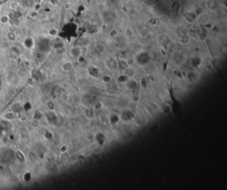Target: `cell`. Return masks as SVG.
Wrapping results in <instances>:
<instances>
[{
  "label": "cell",
  "mask_w": 227,
  "mask_h": 190,
  "mask_svg": "<svg viewBox=\"0 0 227 190\" xmlns=\"http://www.w3.org/2000/svg\"><path fill=\"white\" fill-rule=\"evenodd\" d=\"M31 78L34 81L43 82L45 79H47V74L38 69H34L31 72Z\"/></svg>",
  "instance_id": "obj_1"
},
{
  "label": "cell",
  "mask_w": 227,
  "mask_h": 190,
  "mask_svg": "<svg viewBox=\"0 0 227 190\" xmlns=\"http://www.w3.org/2000/svg\"><path fill=\"white\" fill-rule=\"evenodd\" d=\"M46 119L47 122H49L51 124H56L58 121V117L53 111H50L47 113Z\"/></svg>",
  "instance_id": "obj_2"
},
{
  "label": "cell",
  "mask_w": 227,
  "mask_h": 190,
  "mask_svg": "<svg viewBox=\"0 0 227 190\" xmlns=\"http://www.w3.org/2000/svg\"><path fill=\"white\" fill-rule=\"evenodd\" d=\"M15 156L16 159L19 161V163H24L25 161V160H26V158H25V154H24L23 152L20 150H17L15 151Z\"/></svg>",
  "instance_id": "obj_3"
},
{
  "label": "cell",
  "mask_w": 227,
  "mask_h": 190,
  "mask_svg": "<svg viewBox=\"0 0 227 190\" xmlns=\"http://www.w3.org/2000/svg\"><path fill=\"white\" fill-rule=\"evenodd\" d=\"M73 65L72 63L70 62V61H66V62H65L62 64V67L61 68H62V70L64 72H68L73 69Z\"/></svg>",
  "instance_id": "obj_4"
},
{
  "label": "cell",
  "mask_w": 227,
  "mask_h": 190,
  "mask_svg": "<svg viewBox=\"0 0 227 190\" xmlns=\"http://www.w3.org/2000/svg\"><path fill=\"white\" fill-rule=\"evenodd\" d=\"M43 118V114L42 112H41L39 110H36V111L34 112V116H33V118L34 120H37V121H40Z\"/></svg>",
  "instance_id": "obj_5"
},
{
  "label": "cell",
  "mask_w": 227,
  "mask_h": 190,
  "mask_svg": "<svg viewBox=\"0 0 227 190\" xmlns=\"http://www.w3.org/2000/svg\"><path fill=\"white\" fill-rule=\"evenodd\" d=\"M34 40L31 38H27L24 41V46L27 49H31L34 47Z\"/></svg>",
  "instance_id": "obj_6"
},
{
  "label": "cell",
  "mask_w": 227,
  "mask_h": 190,
  "mask_svg": "<svg viewBox=\"0 0 227 190\" xmlns=\"http://www.w3.org/2000/svg\"><path fill=\"white\" fill-rule=\"evenodd\" d=\"M11 53L12 55L13 56H15V57H19L20 55V54H21V52H20V50L18 47H15V46H13L11 48Z\"/></svg>",
  "instance_id": "obj_7"
},
{
  "label": "cell",
  "mask_w": 227,
  "mask_h": 190,
  "mask_svg": "<svg viewBox=\"0 0 227 190\" xmlns=\"http://www.w3.org/2000/svg\"><path fill=\"white\" fill-rule=\"evenodd\" d=\"M33 179V175L31 174V172H26L25 174H24V176H23V180H24V182H26V183H29Z\"/></svg>",
  "instance_id": "obj_8"
},
{
  "label": "cell",
  "mask_w": 227,
  "mask_h": 190,
  "mask_svg": "<svg viewBox=\"0 0 227 190\" xmlns=\"http://www.w3.org/2000/svg\"><path fill=\"white\" fill-rule=\"evenodd\" d=\"M71 53L72 55L75 57V58H79L81 56V53H80V50L77 47L73 48L71 51Z\"/></svg>",
  "instance_id": "obj_9"
},
{
  "label": "cell",
  "mask_w": 227,
  "mask_h": 190,
  "mask_svg": "<svg viewBox=\"0 0 227 190\" xmlns=\"http://www.w3.org/2000/svg\"><path fill=\"white\" fill-rule=\"evenodd\" d=\"M7 38L9 41H10L11 42H14L16 39H17V36L15 35V33L13 32H9L7 34Z\"/></svg>",
  "instance_id": "obj_10"
},
{
  "label": "cell",
  "mask_w": 227,
  "mask_h": 190,
  "mask_svg": "<svg viewBox=\"0 0 227 190\" xmlns=\"http://www.w3.org/2000/svg\"><path fill=\"white\" fill-rule=\"evenodd\" d=\"M12 110L14 112L20 113L21 110H23V107H22V105H20L19 104H15L14 105H13Z\"/></svg>",
  "instance_id": "obj_11"
},
{
  "label": "cell",
  "mask_w": 227,
  "mask_h": 190,
  "mask_svg": "<svg viewBox=\"0 0 227 190\" xmlns=\"http://www.w3.org/2000/svg\"><path fill=\"white\" fill-rule=\"evenodd\" d=\"M3 118L7 120H13L15 118L14 116V114L11 112H7L4 114V116H3Z\"/></svg>",
  "instance_id": "obj_12"
},
{
  "label": "cell",
  "mask_w": 227,
  "mask_h": 190,
  "mask_svg": "<svg viewBox=\"0 0 227 190\" xmlns=\"http://www.w3.org/2000/svg\"><path fill=\"white\" fill-rule=\"evenodd\" d=\"M47 108L49 110V111H54V110L55 109V104H54V102L53 101H48L46 104Z\"/></svg>",
  "instance_id": "obj_13"
},
{
  "label": "cell",
  "mask_w": 227,
  "mask_h": 190,
  "mask_svg": "<svg viewBox=\"0 0 227 190\" xmlns=\"http://www.w3.org/2000/svg\"><path fill=\"white\" fill-rule=\"evenodd\" d=\"M48 35L50 37H55L58 34V30L55 28H52L48 31Z\"/></svg>",
  "instance_id": "obj_14"
},
{
  "label": "cell",
  "mask_w": 227,
  "mask_h": 190,
  "mask_svg": "<svg viewBox=\"0 0 227 190\" xmlns=\"http://www.w3.org/2000/svg\"><path fill=\"white\" fill-rule=\"evenodd\" d=\"M22 107H23V109H24L26 111H29L32 108V104L29 102H25V103L22 105Z\"/></svg>",
  "instance_id": "obj_15"
},
{
  "label": "cell",
  "mask_w": 227,
  "mask_h": 190,
  "mask_svg": "<svg viewBox=\"0 0 227 190\" xmlns=\"http://www.w3.org/2000/svg\"><path fill=\"white\" fill-rule=\"evenodd\" d=\"M19 4L17 1H13L9 5V7L12 10H17V9L19 8Z\"/></svg>",
  "instance_id": "obj_16"
},
{
  "label": "cell",
  "mask_w": 227,
  "mask_h": 190,
  "mask_svg": "<svg viewBox=\"0 0 227 190\" xmlns=\"http://www.w3.org/2000/svg\"><path fill=\"white\" fill-rule=\"evenodd\" d=\"M53 48H55V49L57 50L59 49H61V48H64V45L61 42H57L54 44L53 45Z\"/></svg>",
  "instance_id": "obj_17"
},
{
  "label": "cell",
  "mask_w": 227,
  "mask_h": 190,
  "mask_svg": "<svg viewBox=\"0 0 227 190\" xmlns=\"http://www.w3.org/2000/svg\"><path fill=\"white\" fill-rule=\"evenodd\" d=\"M9 21V17L7 16V15L2 16L1 17V19H0V21L2 23H8Z\"/></svg>",
  "instance_id": "obj_18"
},
{
  "label": "cell",
  "mask_w": 227,
  "mask_h": 190,
  "mask_svg": "<svg viewBox=\"0 0 227 190\" xmlns=\"http://www.w3.org/2000/svg\"><path fill=\"white\" fill-rule=\"evenodd\" d=\"M29 158L31 159V160H32V161H35V160L37 159V155H36V153L34 152H31L29 154Z\"/></svg>",
  "instance_id": "obj_19"
},
{
  "label": "cell",
  "mask_w": 227,
  "mask_h": 190,
  "mask_svg": "<svg viewBox=\"0 0 227 190\" xmlns=\"http://www.w3.org/2000/svg\"><path fill=\"white\" fill-rule=\"evenodd\" d=\"M125 33L128 37H132V35H133V31L131 28H127L125 30Z\"/></svg>",
  "instance_id": "obj_20"
},
{
  "label": "cell",
  "mask_w": 227,
  "mask_h": 190,
  "mask_svg": "<svg viewBox=\"0 0 227 190\" xmlns=\"http://www.w3.org/2000/svg\"><path fill=\"white\" fill-rule=\"evenodd\" d=\"M53 135L51 132H47L45 134V138L46 139H47V140H51V139L53 138Z\"/></svg>",
  "instance_id": "obj_21"
},
{
  "label": "cell",
  "mask_w": 227,
  "mask_h": 190,
  "mask_svg": "<svg viewBox=\"0 0 227 190\" xmlns=\"http://www.w3.org/2000/svg\"><path fill=\"white\" fill-rule=\"evenodd\" d=\"M36 59L38 61H41L43 59V54L40 52H38L36 54Z\"/></svg>",
  "instance_id": "obj_22"
},
{
  "label": "cell",
  "mask_w": 227,
  "mask_h": 190,
  "mask_svg": "<svg viewBox=\"0 0 227 190\" xmlns=\"http://www.w3.org/2000/svg\"><path fill=\"white\" fill-rule=\"evenodd\" d=\"M117 35V29H113L110 31L109 33V35L111 37H116V35Z\"/></svg>",
  "instance_id": "obj_23"
},
{
  "label": "cell",
  "mask_w": 227,
  "mask_h": 190,
  "mask_svg": "<svg viewBox=\"0 0 227 190\" xmlns=\"http://www.w3.org/2000/svg\"><path fill=\"white\" fill-rule=\"evenodd\" d=\"M10 65L11 67H13V68H16V67H17V63H16V61H15V60L13 59V60L11 61Z\"/></svg>",
  "instance_id": "obj_24"
},
{
  "label": "cell",
  "mask_w": 227,
  "mask_h": 190,
  "mask_svg": "<svg viewBox=\"0 0 227 190\" xmlns=\"http://www.w3.org/2000/svg\"><path fill=\"white\" fill-rule=\"evenodd\" d=\"M34 80L32 78H29L27 80V85L30 86V87H32L33 85H34Z\"/></svg>",
  "instance_id": "obj_25"
},
{
  "label": "cell",
  "mask_w": 227,
  "mask_h": 190,
  "mask_svg": "<svg viewBox=\"0 0 227 190\" xmlns=\"http://www.w3.org/2000/svg\"><path fill=\"white\" fill-rule=\"evenodd\" d=\"M67 148L65 145H63L62 146H61V148H60L61 152H62V153H63V152H65L67 151Z\"/></svg>",
  "instance_id": "obj_26"
},
{
  "label": "cell",
  "mask_w": 227,
  "mask_h": 190,
  "mask_svg": "<svg viewBox=\"0 0 227 190\" xmlns=\"http://www.w3.org/2000/svg\"><path fill=\"white\" fill-rule=\"evenodd\" d=\"M59 0H49L50 4L53 5H56L59 3Z\"/></svg>",
  "instance_id": "obj_27"
},
{
  "label": "cell",
  "mask_w": 227,
  "mask_h": 190,
  "mask_svg": "<svg viewBox=\"0 0 227 190\" xmlns=\"http://www.w3.org/2000/svg\"><path fill=\"white\" fill-rule=\"evenodd\" d=\"M30 16L31 17H33V18H36V17L38 16V13L36 12V11H33V12H31L30 13Z\"/></svg>",
  "instance_id": "obj_28"
},
{
  "label": "cell",
  "mask_w": 227,
  "mask_h": 190,
  "mask_svg": "<svg viewBox=\"0 0 227 190\" xmlns=\"http://www.w3.org/2000/svg\"><path fill=\"white\" fill-rule=\"evenodd\" d=\"M70 7H71V5H69V3H67L64 5V7L65 9H68L69 8H70Z\"/></svg>",
  "instance_id": "obj_29"
},
{
  "label": "cell",
  "mask_w": 227,
  "mask_h": 190,
  "mask_svg": "<svg viewBox=\"0 0 227 190\" xmlns=\"http://www.w3.org/2000/svg\"><path fill=\"white\" fill-rule=\"evenodd\" d=\"M3 85V81L2 78L0 77V88L2 87Z\"/></svg>",
  "instance_id": "obj_30"
},
{
  "label": "cell",
  "mask_w": 227,
  "mask_h": 190,
  "mask_svg": "<svg viewBox=\"0 0 227 190\" xmlns=\"http://www.w3.org/2000/svg\"><path fill=\"white\" fill-rule=\"evenodd\" d=\"M3 131V128L2 126L0 125V136L2 134Z\"/></svg>",
  "instance_id": "obj_31"
}]
</instances>
